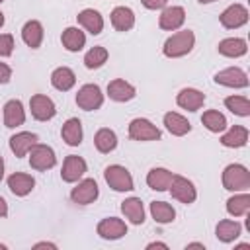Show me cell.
<instances>
[{"label": "cell", "instance_id": "obj_1", "mask_svg": "<svg viewBox=\"0 0 250 250\" xmlns=\"http://www.w3.org/2000/svg\"><path fill=\"white\" fill-rule=\"evenodd\" d=\"M195 45V35L191 29H180L176 33H172L164 45H162V53L168 57V59H180L188 53H191Z\"/></svg>", "mask_w": 250, "mask_h": 250}, {"label": "cell", "instance_id": "obj_2", "mask_svg": "<svg viewBox=\"0 0 250 250\" xmlns=\"http://www.w3.org/2000/svg\"><path fill=\"white\" fill-rule=\"evenodd\" d=\"M223 188L229 191H248L250 189V172L242 164H229L223 170Z\"/></svg>", "mask_w": 250, "mask_h": 250}, {"label": "cell", "instance_id": "obj_3", "mask_svg": "<svg viewBox=\"0 0 250 250\" xmlns=\"http://www.w3.org/2000/svg\"><path fill=\"white\" fill-rule=\"evenodd\" d=\"M104 178H105V184L113 191H133L135 189L131 172L121 164H109L104 170Z\"/></svg>", "mask_w": 250, "mask_h": 250}, {"label": "cell", "instance_id": "obj_4", "mask_svg": "<svg viewBox=\"0 0 250 250\" xmlns=\"http://www.w3.org/2000/svg\"><path fill=\"white\" fill-rule=\"evenodd\" d=\"M27 154H29V166H31L33 170L43 172V170H51V168L57 164L55 150H53L49 145L35 143Z\"/></svg>", "mask_w": 250, "mask_h": 250}, {"label": "cell", "instance_id": "obj_5", "mask_svg": "<svg viewBox=\"0 0 250 250\" xmlns=\"http://www.w3.org/2000/svg\"><path fill=\"white\" fill-rule=\"evenodd\" d=\"M104 104V94L98 84H84L76 94V105L84 111H96Z\"/></svg>", "mask_w": 250, "mask_h": 250}, {"label": "cell", "instance_id": "obj_6", "mask_svg": "<svg viewBox=\"0 0 250 250\" xmlns=\"http://www.w3.org/2000/svg\"><path fill=\"white\" fill-rule=\"evenodd\" d=\"M129 137L133 141H158L160 139V129L145 117H135L129 123Z\"/></svg>", "mask_w": 250, "mask_h": 250}, {"label": "cell", "instance_id": "obj_7", "mask_svg": "<svg viewBox=\"0 0 250 250\" xmlns=\"http://www.w3.org/2000/svg\"><path fill=\"white\" fill-rule=\"evenodd\" d=\"M168 189H170L172 197L178 199L180 203L189 205V203H193V201L197 199V189H195V186H193L188 178H184V176H174Z\"/></svg>", "mask_w": 250, "mask_h": 250}, {"label": "cell", "instance_id": "obj_8", "mask_svg": "<svg viewBox=\"0 0 250 250\" xmlns=\"http://www.w3.org/2000/svg\"><path fill=\"white\" fill-rule=\"evenodd\" d=\"M100 195V188L96 184L94 178H84L82 182L76 184V188H72L70 191V199L78 205H88V203H94Z\"/></svg>", "mask_w": 250, "mask_h": 250}, {"label": "cell", "instance_id": "obj_9", "mask_svg": "<svg viewBox=\"0 0 250 250\" xmlns=\"http://www.w3.org/2000/svg\"><path fill=\"white\" fill-rule=\"evenodd\" d=\"M88 166H86V160L82 156H76V154H68L62 162V168H61V178L62 182L66 184H74L78 182L84 174H86Z\"/></svg>", "mask_w": 250, "mask_h": 250}, {"label": "cell", "instance_id": "obj_10", "mask_svg": "<svg viewBox=\"0 0 250 250\" xmlns=\"http://www.w3.org/2000/svg\"><path fill=\"white\" fill-rule=\"evenodd\" d=\"M186 21V10L182 6H164L158 16V25L164 31H178Z\"/></svg>", "mask_w": 250, "mask_h": 250}, {"label": "cell", "instance_id": "obj_11", "mask_svg": "<svg viewBox=\"0 0 250 250\" xmlns=\"http://www.w3.org/2000/svg\"><path fill=\"white\" fill-rule=\"evenodd\" d=\"M219 21L227 29H238L248 21V10L242 4H230L219 16Z\"/></svg>", "mask_w": 250, "mask_h": 250}, {"label": "cell", "instance_id": "obj_12", "mask_svg": "<svg viewBox=\"0 0 250 250\" xmlns=\"http://www.w3.org/2000/svg\"><path fill=\"white\" fill-rule=\"evenodd\" d=\"M213 80L227 88H246L248 86V74L238 66H229V68L219 70L213 76Z\"/></svg>", "mask_w": 250, "mask_h": 250}, {"label": "cell", "instance_id": "obj_13", "mask_svg": "<svg viewBox=\"0 0 250 250\" xmlns=\"http://www.w3.org/2000/svg\"><path fill=\"white\" fill-rule=\"evenodd\" d=\"M29 109H31V115L37 119V121H49L55 117L57 113V107H55V102L45 96V94H35L31 96L29 100Z\"/></svg>", "mask_w": 250, "mask_h": 250}, {"label": "cell", "instance_id": "obj_14", "mask_svg": "<svg viewBox=\"0 0 250 250\" xmlns=\"http://www.w3.org/2000/svg\"><path fill=\"white\" fill-rule=\"evenodd\" d=\"M96 232L104 240H117V238L127 234V225H125V221H121L117 217H105L98 223Z\"/></svg>", "mask_w": 250, "mask_h": 250}, {"label": "cell", "instance_id": "obj_15", "mask_svg": "<svg viewBox=\"0 0 250 250\" xmlns=\"http://www.w3.org/2000/svg\"><path fill=\"white\" fill-rule=\"evenodd\" d=\"M107 96H109V100H113V102H129V100H133V98L137 96V90H135V86L129 84L127 80L115 78V80H111V82L107 84Z\"/></svg>", "mask_w": 250, "mask_h": 250}, {"label": "cell", "instance_id": "obj_16", "mask_svg": "<svg viewBox=\"0 0 250 250\" xmlns=\"http://www.w3.org/2000/svg\"><path fill=\"white\" fill-rule=\"evenodd\" d=\"M176 104L182 107V109H188V111H197L203 104H205V94L195 90V88H184L178 92L176 96Z\"/></svg>", "mask_w": 250, "mask_h": 250}, {"label": "cell", "instance_id": "obj_17", "mask_svg": "<svg viewBox=\"0 0 250 250\" xmlns=\"http://www.w3.org/2000/svg\"><path fill=\"white\" fill-rule=\"evenodd\" d=\"M37 143V135L35 133H29V131H20L16 135L10 137V150L21 158V156H27V152L31 150V146Z\"/></svg>", "mask_w": 250, "mask_h": 250}, {"label": "cell", "instance_id": "obj_18", "mask_svg": "<svg viewBox=\"0 0 250 250\" xmlns=\"http://www.w3.org/2000/svg\"><path fill=\"white\" fill-rule=\"evenodd\" d=\"M76 20H78V23H80L88 33H92V35H100L102 29H104V18H102V14H100L98 10H94V8L82 10V12L76 16Z\"/></svg>", "mask_w": 250, "mask_h": 250}, {"label": "cell", "instance_id": "obj_19", "mask_svg": "<svg viewBox=\"0 0 250 250\" xmlns=\"http://www.w3.org/2000/svg\"><path fill=\"white\" fill-rule=\"evenodd\" d=\"M43 37H45V31H43L41 21L29 20V21L23 23V27H21V39H23V43H25L27 47L39 49L41 43H43Z\"/></svg>", "mask_w": 250, "mask_h": 250}, {"label": "cell", "instance_id": "obj_20", "mask_svg": "<svg viewBox=\"0 0 250 250\" xmlns=\"http://www.w3.org/2000/svg\"><path fill=\"white\" fill-rule=\"evenodd\" d=\"M217 51H219L223 57L238 59V57L246 55V51H248V43H246V39H242V37H227V39L219 41Z\"/></svg>", "mask_w": 250, "mask_h": 250}, {"label": "cell", "instance_id": "obj_21", "mask_svg": "<svg viewBox=\"0 0 250 250\" xmlns=\"http://www.w3.org/2000/svg\"><path fill=\"white\" fill-rule=\"evenodd\" d=\"M25 121V109L23 104L20 100H10L4 105V125L8 129H16L20 125H23Z\"/></svg>", "mask_w": 250, "mask_h": 250}, {"label": "cell", "instance_id": "obj_22", "mask_svg": "<svg viewBox=\"0 0 250 250\" xmlns=\"http://www.w3.org/2000/svg\"><path fill=\"white\" fill-rule=\"evenodd\" d=\"M8 188H10V191H12L14 195L23 197V195H27V193L35 188V180H33V176H29V174L14 172V174L8 176Z\"/></svg>", "mask_w": 250, "mask_h": 250}, {"label": "cell", "instance_id": "obj_23", "mask_svg": "<svg viewBox=\"0 0 250 250\" xmlns=\"http://www.w3.org/2000/svg\"><path fill=\"white\" fill-rule=\"evenodd\" d=\"M174 174L168 170V168H150L148 174H146V186L154 191H166L170 188V182H172Z\"/></svg>", "mask_w": 250, "mask_h": 250}, {"label": "cell", "instance_id": "obj_24", "mask_svg": "<svg viewBox=\"0 0 250 250\" xmlns=\"http://www.w3.org/2000/svg\"><path fill=\"white\" fill-rule=\"evenodd\" d=\"M51 84L53 88H57L59 92H68L70 88H74L76 84V74L72 72V68L68 66H57L51 72Z\"/></svg>", "mask_w": 250, "mask_h": 250}, {"label": "cell", "instance_id": "obj_25", "mask_svg": "<svg viewBox=\"0 0 250 250\" xmlns=\"http://www.w3.org/2000/svg\"><path fill=\"white\" fill-rule=\"evenodd\" d=\"M164 127H166L168 133L174 135V137H184V135H188V133L191 131V123H189L184 115H180V113H176V111L164 113Z\"/></svg>", "mask_w": 250, "mask_h": 250}, {"label": "cell", "instance_id": "obj_26", "mask_svg": "<svg viewBox=\"0 0 250 250\" xmlns=\"http://www.w3.org/2000/svg\"><path fill=\"white\" fill-rule=\"evenodd\" d=\"M61 137H62V141H64L68 146H78V145L82 143V137H84L80 119H78V117L66 119V121L62 123V129H61Z\"/></svg>", "mask_w": 250, "mask_h": 250}, {"label": "cell", "instance_id": "obj_27", "mask_svg": "<svg viewBox=\"0 0 250 250\" xmlns=\"http://www.w3.org/2000/svg\"><path fill=\"white\" fill-rule=\"evenodd\" d=\"M121 213L133 225H143L145 223V207H143V201L139 197H127V199H123L121 201Z\"/></svg>", "mask_w": 250, "mask_h": 250}, {"label": "cell", "instance_id": "obj_28", "mask_svg": "<svg viewBox=\"0 0 250 250\" xmlns=\"http://www.w3.org/2000/svg\"><path fill=\"white\" fill-rule=\"evenodd\" d=\"M240 234H242V225L232 219H223L215 227V236L221 242H234Z\"/></svg>", "mask_w": 250, "mask_h": 250}, {"label": "cell", "instance_id": "obj_29", "mask_svg": "<svg viewBox=\"0 0 250 250\" xmlns=\"http://www.w3.org/2000/svg\"><path fill=\"white\" fill-rule=\"evenodd\" d=\"M111 25L115 31H129L135 25V12L127 6H117L111 10Z\"/></svg>", "mask_w": 250, "mask_h": 250}, {"label": "cell", "instance_id": "obj_30", "mask_svg": "<svg viewBox=\"0 0 250 250\" xmlns=\"http://www.w3.org/2000/svg\"><path fill=\"white\" fill-rule=\"evenodd\" d=\"M61 43H62V47L66 51L78 53L86 45V35H84V31L80 27H66L62 31V35H61Z\"/></svg>", "mask_w": 250, "mask_h": 250}, {"label": "cell", "instance_id": "obj_31", "mask_svg": "<svg viewBox=\"0 0 250 250\" xmlns=\"http://www.w3.org/2000/svg\"><path fill=\"white\" fill-rule=\"evenodd\" d=\"M246 143H248V129L242 125L229 127V131L223 133V137H221V145L227 148H240Z\"/></svg>", "mask_w": 250, "mask_h": 250}, {"label": "cell", "instance_id": "obj_32", "mask_svg": "<svg viewBox=\"0 0 250 250\" xmlns=\"http://www.w3.org/2000/svg\"><path fill=\"white\" fill-rule=\"evenodd\" d=\"M250 211V195L246 191H236L232 197L227 199V213L232 217H244Z\"/></svg>", "mask_w": 250, "mask_h": 250}, {"label": "cell", "instance_id": "obj_33", "mask_svg": "<svg viewBox=\"0 0 250 250\" xmlns=\"http://www.w3.org/2000/svg\"><path fill=\"white\" fill-rule=\"evenodd\" d=\"M94 145H96L98 152H102V154H107V152L115 150V146H117V135H115V131H111L107 127H102L94 135Z\"/></svg>", "mask_w": 250, "mask_h": 250}, {"label": "cell", "instance_id": "obj_34", "mask_svg": "<svg viewBox=\"0 0 250 250\" xmlns=\"http://www.w3.org/2000/svg\"><path fill=\"white\" fill-rule=\"evenodd\" d=\"M201 123H203L205 129L211 131V133H223V131L227 129V117H225L221 111H217V109H207V111H203Z\"/></svg>", "mask_w": 250, "mask_h": 250}, {"label": "cell", "instance_id": "obj_35", "mask_svg": "<svg viewBox=\"0 0 250 250\" xmlns=\"http://www.w3.org/2000/svg\"><path fill=\"white\" fill-rule=\"evenodd\" d=\"M150 215L160 225H168V223H172L176 219L174 207L170 203H166V201H152L150 203Z\"/></svg>", "mask_w": 250, "mask_h": 250}, {"label": "cell", "instance_id": "obj_36", "mask_svg": "<svg viewBox=\"0 0 250 250\" xmlns=\"http://www.w3.org/2000/svg\"><path fill=\"white\" fill-rule=\"evenodd\" d=\"M107 57H109L107 49H105V47H102V45H96V47H92V49L84 55V66H86V68H90V70L100 68V66H104V64H105Z\"/></svg>", "mask_w": 250, "mask_h": 250}, {"label": "cell", "instance_id": "obj_37", "mask_svg": "<svg viewBox=\"0 0 250 250\" xmlns=\"http://www.w3.org/2000/svg\"><path fill=\"white\" fill-rule=\"evenodd\" d=\"M225 105L234 115H240V117L250 115V102L246 96H229V98H225Z\"/></svg>", "mask_w": 250, "mask_h": 250}, {"label": "cell", "instance_id": "obj_38", "mask_svg": "<svg viewBox=\"0 0 250 250\" xmlns=\"http://www.w3.org/2000/svg\"><path fill=\"white\" fill-rule=\"evenodd\" d=\"M14 37L10 33H0V57H10L14 53Z\"/></svg>", "mask_w": 250, "mask_h": 250}, {"label": "cell", "instance_id": "obj_39", "mask_svg": "<svg viewBox=\"0 0 250 250\" xmlns=\"http://www.w3.org/2000/svg\"><path fill=\"white\" fill-rule=\"evenodd\" d=\"M12 78V68L6 62H0V84H8Z\"/></svg>", "mask_w": 250, "mask_h": 250}, {"label": "cell", "instance_id": "obj_40", "mask_svg": "<svg viewBox=\"0 0 250 250\" xmlns=\"http://www.w3.org/2000/svg\"><path fill=\"white\" fill-rule=\"evenodd\" d=\"M146 10H160L168 4V0H141Z\"/></svg>", "mask_w": 250, "mask_h": 250}, {"label": "cell", "instance_id": "obj_41", "mask_svg": "<svg viewBox=\"0 0 250 250\" xmlns=\"http://www.w3.org/2000/svg\"><path fill=\"white\" fill-rule=\"evenodd\" d=\"M8 215V203H6V199L0 195V217H6Z\"/></svg>", "mask_w": 250, "mask_h": 250}, {"label": "cell", "instance_id": "obj_42", "mask_svg": "<svg viewBox=\"0 0 250 250\" xmlns=\"http://www.w3.org/2000/svg\"><path fill=\"white\" fill-rule=\"evenodd\" d=\"M33 248H53V250H55L57 244H53V242H37Z\"/></svg>", "mask_w": 250, "mask_h": 250}, {"label": "cell", "instance_id": "obj_43", "mask_svg": "<svg viewBox=\"0 0 250 250\" xmlns=\"http://www.w3.org/2000/svg\"><path fill=\"white\" fill-rule=\"evenodd\" d=\"M146 248H168V244H164V242H150V244H146Z\"/></svg>", "mask_w": 250, "mask_h": 250}, {"label": "cell", "instance_id": "obj_44", "mask_svg": "<svg viewBox=\"0 0 250 250\" xmlns=\"http://www.w3.org/2000/svg\"><path fill=\"white\" fill-rule=\"evenodd\" d=\"M186 248H201V250H205V244H201V242H188Z\"/></svg>", "mask_w": 250, "mask_h": 250}, {"label": "cell", "instance_id": "obj_45", "mask_svg": "<svg viewBox=\"0 0 250 250\" xmlns=\"http://www.w3.org/2000/svg\"><path fill=\"white\" fill-rule=\"evenodd\" d=\"M4 178V158L0 156V180Z\"/></svg>", "mask_w": 250, "mask_h": 250}, {"label": "cell", "instance_id": "obj_46", "mask_svg": "<svg viewBox=\"0 0 250 250\" xmlns=\"http://www.w3.org/2000/svg\"><path fill=\"white\" fill-rule=\"evenodd\" d=\"M199 4H211V2H215V0H197Z\"/></svg>", "mask_w": 250, "mask_h": 250}, {"label": "cell", "instance_id": "obj_47", "mask_svg": "<svg viewBox=\"0 0 250 250\" xmlns=\"http://www.w3.org/2000/svg\"><path fill=\"white\" fill-rule=\"evenodd\" d=\"M4 21H6V20H4V14H2V12H0V27H2V25H4Z\"/></svg>", "mask_w": 250, "mask_h": 250}, {"label": "cell", "instance_id": "obj_48", "mask_svg": "<svg viewBox=\"0 0 250 250\" xmlns=\"http://www.w3.org/2000/svg\"><path fill=\"white\" fill-rule=\"evenodd\" d=\"M2 2H4V0H0V4H2Z\"/></svg>", "mask_w": 250, "mask_h": 250}]
</instances>
